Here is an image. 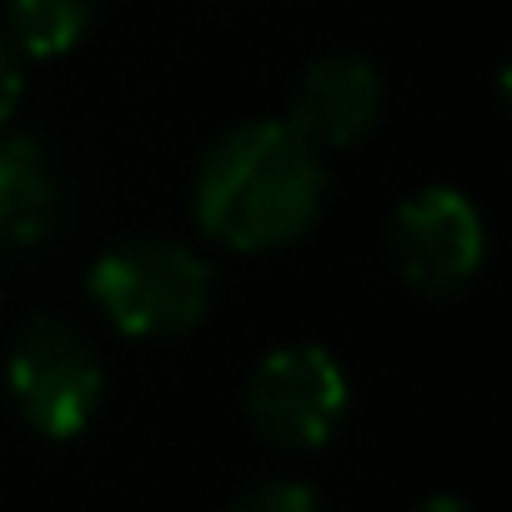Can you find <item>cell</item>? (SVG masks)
Wrapping results in <instances>:
<instances>
[{"mask_svg":"<svg viewBox=\"0 0 512 512\" xmlns=\"http://www.w3.org/2000/svg\"><path fill=\"white\" fill-rule=\"evenodd\" d=\"M327 206V166L287 121H241L221 131L191 181L196 226L231 251L262 256L297 246Z\"/></svg>","mask_w":512,"mask_h":512,"instance_id":"cell-1","label":"cell"},{"mask_svg":"<svg viewBox=\"0 0 512 512\" xmlns=\"http://www.w3.org/2000/svg\"><path fill=\"white\" fill-rule=\"evenodd\" d=\"M86 292L116 332L136 342H171L201 327L216 297V277L201 251L141 236L96 256Z\"/></svg>","mask_w":512,"mask_h":512,"instance_id":"cell-2","label":"cell"},{"mask_svg":"<svg viewBox=\"0 0 512 512\" xmlns=\"http://www.w3.org/2000/svg\"><path fill=\"white\" fill-rule=\"evenodd\" d=\"M6 392L16 417L51 437V442H71L91 427V417L101 412V392H106V372L96 347L61 317H31L6 352Z\"/></svg>","mask_w":512,"mask_h":512,"instance_id":"cell-3","label":"cell"},{"mask_svg":"<svg viewBox=\"0 0 512 512\" xmlns=\"http://www.w3.org/2000/svg\"><path fill=\"white\" fill-rule=\"evenodd\" d=\"M352 387L337 357L317 342H292L267 352L246 382V417L256 437L282 452H317L337 437Z\"/></svg>","mask_w":512,"mask_h":512,"instance_id":"cell-4","label":"cell"},{"mask_svg":"<svg viewBox=\"0 0 512 512\" xmlns=\"http://www.w3.org/2000/svg\"><path fill=\"white\" fill-rule=\"evenodd\" d=\"M482 211L457 186H422L392 216V256L427 297H457L482 272Z\"/></svg>","mask_w":512,"mask_h":512,"instance_id":"cell-5","label":"cell"},{"mask_svg":"<svg viewBox=\"0 0 512 512\" xmlns=\"http://www.w3.org/2000/svg\"><path fill=\"white\" fill-rule=\"evenodd\" d=\"M382 116V76L372 61L362 56H317L297 91H292V111L287 126L312 146V151H342L357 146Z\"/></svg>","mask_w":512,"mask_h":512,"instance_id":"cell-6","label":"cell"},{"mask_svg":"<svg viewBox=\"0 0 512 512\" xmlns=\"http://www.w3.org/2000/svg\"><path fill=\"white\" fill-rule=\"evenodd\" d=\"M61 221V176L41 141L0 136V251H31Z\"/></svg>","mask_w":512,"mask_h":512,"instance_id":"cell-7","label":"cell"},{"mask_svg":"<svg viewBox=\"0 0 512 512\" xmlns=\"http://www.w3.org/2000/svg\"><path fill=\"white\" fill-rule=\"evenodd\" d=\"M96 11L101 0H6V36L21 56L56 61L91 31Z\"/></svg>","mask_w":512,"mask_h":512,"instance_id":"cell-8","label":"cell"},{"mask_svg":"<svg viewBox=\"0 0 512 512\" xmlns=\"http://www.w3.org/2000/svg\"><path fill=\"white\" fill-rule=\"evenodd\" d=\"M231 512H322L317 507V492L307 482H287V477H272V482H256L236 497Z\"/></svg>","mask_w":512,"mask_h":512,"instance_id":"cell-9","label":"cell"},{"mask_svg":"<svg viewBox=\"0 0 512 512\" xmlns=\"http://www.w3.org/2000/svg\"><path fill=\"white\" fill-rule=\"evenodd\" d=\"M21 96H26V56L6 31H0V126L16 116Z\"/></svg>","mask_w":512,"mask_h":512,"instance_id":"cell-10","label":"cell"},{"mask_svg":"<svg viewBox=\"0 0 512 512\" xmlns=\"http://www.w3.org/2000/svg\"><path fill=\"white\" fill-rule=\"evenodd\" d=\"M412 512H472V507H467L457 492H432V497H422Z\"/></svg>","mask_w":512,"mask_h":512,"instance_id":"cell-11","label":"cell"}]
</instances>
